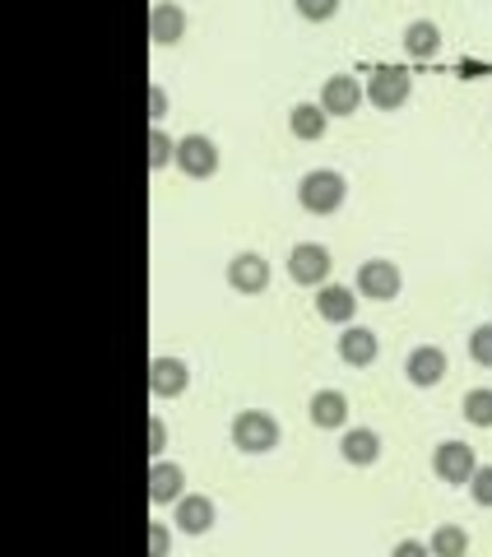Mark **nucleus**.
<instances>
[{
  "label": "nucleus",
  "instance_id": "obj_11",
  "mask_svg": "<svg viewBox=\"0 0 492 557\" xmlns=\"http://www.w3.org/2000/svg\"><path fill=\"white\" fill-rule=\"evenodd\" d=\"M316 317L330 321V325H354V317H358V293L344 288V284L316 288Z\"/></svg>",
  "mask_w": 492,
  "mask_h": 557
},
{
  "label": "nucleus",
  "instance_id": "obj_6",
  "mask_svg": "<svg viewBox=\"0 0 492 557\" xmlns=\"http://www.w3.org/2000/svg\"><path fill=\"white\" fill-rule=\"evenodd\" d=\"M399 265L395 260H362V270H358V293L367 302H391L399 298Z\"/></svg>",
  "mask_w": 492,
  "mask_h": 557
},
{
  "label": "nucleus",
  "instance_id": "obj_20",
  "mask_svg": "<svg viewBox=\"0 0 492 557\" xmlns=\"http://www.w3.org/2000/svg\"><path fill=\"white\" fill-rule=\"evenodd\" d=\"M330 126V112L321 108V102H297V108L288 112V131L297 139H321Z\"/></svg>",
  "mask_w": 492,
  "mask_h": 557
},
{
  "label": "nucleus",
  "instance_id": "obj_10",
  "mask_svg": "<svg viewBox=\"0 0 492 557\" xmlns=\"http://www.w3.org/2000/svg\"><path fill=\"white\" fill-rule=\"evenodd\" d=\"M182 497H186V474H182V465L153 460V465H149V502H153V507H177Z\"/></svg>",
  "mask_w": 492,
  "mask_h": 557
},
{
  "label": "nucleus",
  "instance_id": "obj_30",
  "mask_svg": "<svg viewBox=\"0 0 492 557\" xmlns=\"http://www.w3.org/2000/svg\"><path fill=\"white\" fill-rule=\"evenodd\" d=\"M149 116H153V121L168 116V94L158 89V84H149Z\"/></svg>",
  "mask_w": 492,
  "mask_h": 557
},
{
  "label": "nucleus",
  "instance_id": "obj_3",
  "mask_svg": "<svg viewBox=\"0 0 492 557\" xmlns=\"http://www.w3.org/2000/svg\"><path fill=\"white\" fill-rule=\"evenodd\" d=\"M330 270H335V260H330V251L321 247V242H297V247L288 251V278L303 288H325Z\"/></svg>",
  "mask_w": 492,
  "mask_h": 557
},
{
  "label": "nucleus",
  "instance_id": "obj_15",
  "mask_svg": "<svg viewBox=\"0 0 492 557\" xmlns=\"http://www.w3.org/2000/svg\"><path fill=\"white\" fill-rule=\"evenodd\" d=\"M377 354H381V339L372 335V330L348 325L344 335H340V358L348 362V368H372Z\"/></svg>",
  "mask_w": 492,
  "mask_h": 557
},
{
  "label": "nucleus",
  "instance_id": "obj_8",
  "mask_svg": "<svg viewBox=\"0 0 492 557\" xmlns=\"http://www.w3.org/2000/svg\"><path fill=\"white\" fill-rule=\"evenodd\" d=\"M227 284L237 293H266L270 288V260L260 251H237L227 260Z\"/></svg>",
  "mask_w": 492,
  "mask_h": 557
},
{
  "label": "nucleus",
  "instance_id": "obj_19",
  "mask_svg": "<svg viewBox=\"0 0 492 557\" xmlns=\"http://www.w3.org/2000/svg\"><path fill=\"white\" fill-rule=\"evenodd\" d=\"M311 423L316 428H344L348 423V399H344V391H316L311 395Z\"/></svg>",
  "mask_w": 492,
  "mask_h": 557
},
{
  "label": "nucleus",
  "instance_id": "obj_2",
  "mask_svg": "<svg viewBox=\"0 0 492 557\" xmlns=\"http://www.w3.org/2000/svg\"><path fill=\"white\" fill-rule=\"evenodd\" d=\"M233 446L246 450V456H266V450H274L279 446L274 413H266V409H242L233 418Z\"/></svg>",
  "mask_w": 492,
  "mask_h": 557
},
{
  "label": "nucleus",
  "instance_id": "obj_4",
  "mask_svg": "<svg viewBox=\"0 0 492 557\" xmlns=\"http://www.w3.org/2000/svg\"><path fill=\"white\" fill-rule=\"evenodd\" d=\"M409 94H414V79L404 75L399 65H381V70H372V79H367V102H372V108H381V112L404 108V102H409Z\"/></svg>",
  "mask_w": 492,
  "mask_h": 557
},
{
  "label": "nucleus",
  "instance_id": "obj_29",
  "mask_svg": "<svg viewBox=\"0 0 492 557\" xmlns=\"http://www.w3.org/2000/svg\"><path fill=\"white\" fill-rule=\"evenodd\" d=\"M391 557H432V548H428V544H418V539H404V544L391 548Z\"/></svg>",
  "mask_w": 492,
  "mask_h": 557
},
{
  "label": "nucleus",
  "instance_id": "obj_18",
  "mask_svg": "<svg viewBox=\"0 0 492 557\" xmlns=\"http://www.w3.org/2000/svg\"><path fill=\"white\" fill-rule=\"evenodd\" d=\"M404 51H409L414 61H432L436 51H442V28H436L432 20H414L409 28H404Z\"/></svg>",
  "mask_w": 492,
  "mask_h": 557
},
{
  "label": "nucleus",
  "instance_id": "obj_12",
  "mask_svg": "<svg viewBox=\"0 0 492 557\" xmlns=\"http://www.w3.org/2000/svg\"><path fill=\"white\" fill-rule=\"evenodd\" d=\"M186 386H190V368L182 358H153L149 362V391L158 399H177V395H186Z\"/></svg>",
  "mask_w": 492,
  "mask_h": 557
},
{
  "label": "nucleus",
  "instance_id": "obj_17",
  "mask_svg": "<svg viewBox=\"0 0 492 557\" xmlns=\"http://www.w3.org/2000/svg\"><path fill=\"white\" fill-rule=\"evenodd\" d=\"M340 456L348 465H377L381 460V437L372 428H348L344 442H340Z\"/></svg>",
  "mask_w": 492,
  "mask_h": 557
},
{
  "label": "nucleus",
  "instance_id": "obj_22",
  "mask_svg": "<svg viewBox=\"0 0 492 557\" xmlns=\"http://www.w3.org/2000/svg\"><path fill=\"white\" fill-rule=\"evenodd\" d=\"M168 163H177V139H172L163 126H153V135H149V168L158 172Z\"/></svg>",
  "mask_w": 492,
  "mask_h": 557
},
{
  "label": "nucleus",
  "instance_id": "obj_9",
  "mask_svg": "<svg viewBox=\"0 0 492 557\" xmlns=\"http://www.w3.org/2000/svg\"><path fill=\"white\" fill-rule=\"evenodd\" d=\"M362 98H367V89H362L354 75H330V79L321 84V108H325L330 116H354V112L362 108Z\"/></svg>",
  "mask_w": 492,
  "mask_h": 557
},
{
  "label": "nucleus",
  "instance_id": "obj_25",
  "mask_svg": "<svg viewBox=\"0 0 492 557\" xmlns=\"http://www.w3.org/2000/svg\"><path fill=\"white\" fill-rule=\"evenodd\" d=\"M469 358L479 362V368H492V325H479L469 335Z\"/></svg>",
  "mask_w": 492,
  "mask_h": 557
},
{
  "label": "nucleus",
  "instance_id": "obj_13",
  "mask_svg": "<svg viewBox=\"0 0 492 557\" xmlns=\"http://www.w3.org/2000/svg\"><path fill=\"white\" fill-rule=\"evenodd\" d=\"M404 376L414 381V386H436V381L446 376V354L436 344H418L409 358H404Z\"/></svg>",
  "mask_w": 492,
  "mask_h": 557
},
{
  "label": "nucleus",
  "instance_id": "obj_21",
  "mask_svg": "<svg viewBox=\"0 0 492 557\" xmlns=\"http://www.w3.org/2000/svg\"><path fill=\"white\" fill-rule=\"evenodd\" d=\"M428 548H432V557H469V530L465 525H436Z\"/></svg>",
  "mask_w": 492,
  "mask_h": 557
},
{
  "label": "nucleus",
  "instance_id": "obj_27",
  "mask_svg": "<svg viewBox=\"0 0 492 557\" xmlns=\"http://www.w3.org/2000/svg\"><path fill=\"white\" fill-rule=\"evenodd\" d=\"M149 557H172V525H163V520L149 525Z\"/></svg>",
  "mask_w": 492,
  "mask_h": 557
},
{
  "label": "nucleus",
  "instance_id": "obj_1",
  "mask_svg": "<svg viewBox=\"0 0 492 557\" xmlns=\"http://www.w3.org/2000/svg\"><path fill=\"white\" fill-rule=\"evenodd\" d=\"M344 196H348V186H344V177L335 168H316L297 182V205H303L307 214H335V209L344 205Z\"/></svg>",
  "mask_w": 492,
  "mask_h": 557
},
{
  "label": "nucleus",
  "instance_id": "obj_24",
  "mask_svg": "<svg viewBox=\"0 0 492 557\" xmlns=\"http://www.w3.org/2000/svg\"><path fill=\"white\" fill-rule=\"evenodd\" d=\"M293 5L311 24H325V20H335V14H340V0H293Z\"/></svg>",
  "mask_w": 492,
  "mask_h": 557
},
{
  "label": "nucleus",
  "instance_id": "obj_5",
  "mask_svg": "<svg viewBox=\"0 0 492 557\" xmlns=\"http://www.w3.org/2000/svg\"><path fill=\"white\" fill-rule=\"evenodd\" d=\"M177 168L186 172V177H196V182L214 177L219 172V145L209 135H182L177 139Z\"/></svg>",
  "mask_w": 492,
  "mask_h": 557
},
{
  "label": "nucleus",
  "instance_id": "obj_28",
  "mask_svg": "<svg viewBox=\"0 0 492 557\" xmlns=\"http://www.w3.org/2000/svg\"><path fill=\"white\" fill-rule=\"evenodd\" d=\"M163 446H168V423L153 413V418H149V456L163 460Z\"/></svg>",
  "mask_w": 492,
  "mask_h": 557
},
{
  "label": "nucleus",
  "instance_id": "obj_7",
  "mask_svg": "<svg viewBox=\"0 0 492 557\" xmlns=\"http://www.w3.org/2000/svg\"><path fill=\"white\" fill-rule=\"evenodd\" d=\"M432 469L442 483H473L479 474V460H473V450L465 442H442L432 450Z\"/></svg>",
  "mask_w": 492,
  "mask_h": 557
},
{
  "label": "nucleus",
  "instance_id": "obj_23",
  "mask_svg": "<svg viewBox=\"0 0 492 557\" xmlns=\"http://www.w3.org/2000/svg\"><path fill=\"white\" fill-rule=\"evenodd\" d=\"M465 423L473 428H492V391H469L465 395Z\"/></svg>",
  "mask_w": 492,
  "mask_h": 557
},
{
  "label": "nucleus",
  "instance_id": "obj_26",
  "mask_svg": "<svg viewBox=\"0 0 492 557\" xmlns=\"http://www.w3.org/2000/svg\"><path fill=\"white\" fill-rule=\"evenodd\" d=\"M469 497H473V507H492V465H479V474L469 483Z\"/></svg>",
  "mask_w": 492,
  "mask_h": 557
},
{
  "label": "nucleus",
  "instance_id": "obj_14",
  "mask_svg": "<svg viewBox=\"0 0 492 557\" xmlns=\"http://www.w3.org/2000/svg\"><path fill=\"white\" fill-rule=\"evenodd\" d=\"M149 38L158 47H177L186 38V14H182V5H172V0H158V5L149 10Z\"/></svg>",
  "mask_w": 492,
  "mask_h": 557
},
{
  "label": "nucleus",
  "instance_id": "obj_16",
  "mask_svg": "<svg viewBox=\"0 0 492 557\" xmlns=\"http://www.w3.org/2000/svg\"><path fill=\"white\" fill-rule=\"evenodd\" d=\"M214 502H209L205 493H186L182 502H177V530L182 534H209L214 530Z\"/></svg>",
  "mask_w": 492,
  "mask_h": 557
}]
</instances>
